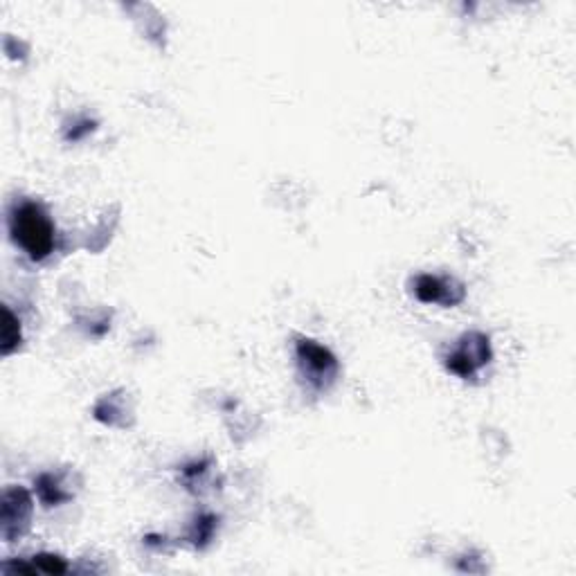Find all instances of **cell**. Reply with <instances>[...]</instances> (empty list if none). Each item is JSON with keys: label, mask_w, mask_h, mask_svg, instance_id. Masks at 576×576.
<instances>
[{"label": "cell", "mask_w": 576, "mask_h": 576, "mask_svg": "<svg viewBox=\"0 0 576 576\" xmlns=\"http://www.w3.org/2000/svg\"><path fill=\"white\" fill-rule=\"evenodd\" d=\"M32 513V498L25 489H7L3 495V511H0V522H3V536L12 540L21 536L27 527Z\"/></svg>", "instance_id": "cell-5"}, {"label": "cell", "mask_w": 576, "mask_h": 576, "mask_svg": "<svg viewBox=\"0 0 576 576\" xmlns=\"http://www.w3.org/2000/svg\"><path fill=\"white\" fill-rule=\"evenodd\" d=\"M414 295L426 304L455 306L464 300V286L448 277L419 275L417 279H414Z\"/></svg>", "instance_id": "cell-4"}, {"label": "cell", "mask_w": 576, "mask_h": 576, "mask_svg": "<svg viewBox=\"0 0 576 576\" xmlns=\"http://www.w3.org/2000/svg\"><path fill=\"white\" fill-rule=\"evenodd\" d=\"M14 241L34 261H43L54 250V225L39 203H21L9 219Z\"/></svg>", "instance_id": "cell-1"}, {"label": "cell", "mask_w": 576, "mask_h": 576, "mask_svg": "<svg viewBox=\"0 0 576 576\" xmlns=\"http://www.w3.org/2000/svg\"><path fill=\"white\" fill-rule=\"evenodd\" d=\"M36 484H39L36 489H39V495L45 504H59L70 498L68 493H63V486H59V480L54 475H43Z\"/></svg>", "instance_id": "cell-7"}, {"label": "cell", "mask_w": 576, "mask_h": 576, "mask_svg": "<svg viewBox=\"0 0 576 576\" xmlns=\"http://www.w3.org/2000/svg\"><path fill=\"white\" fill-rule=\"evenodd\" d=\"M34 567L39 572H45V574H63V572L68 570V565L63 563L59 556H50V554L34 556Z\"/></svg>", "instance_id": "cell-8"}, {"label": "cell", "mask_w": 576, "mask_h": 576, "mask_svg": "<svg viewBox=\"0 0 576 576\" xmlns=\"http://www.w3.org/2000/svg\"><path fill=\"white\" fill-rule=\"evenodd\" d=\"M18 345H21V327H18L16 315L5 306L3 309V354L9 356Z\"/></svg>", "instance_id": "cell-6"}, {"label": "cell", "mask_w": 576, "mask_h": 576, "mask_svg": "<svg viewBox=\"0 0 576 576\" xmlns=\"http://www.w3.org/2000/svg\"><path fill=\"white\" fill-rule=\"evenodd\" d=\"M491 360V345L489 338L484 333H466V336L459 340L457 349L446 358V367L450 372L468 378L473 376L477 369L484 367Z\"/></svg>", "instance_id": "cell-2"}, {"label": "cell", "mask_w": 576, "mask_h": 576, "mask_svg": "<svg viewBox=\"0 0 576 576\" xmlns=\"http://www.w3.org/2000/svg\"><path fill=\"white\" fill-rule=\"evenodd\" d=\"M297 360L304 369V374L309 376V381L315 385H324V381H331L336 376V356L331 354L327 347L318 345L313 340H300L297 342Z\"/></svg>", "instance_id": "cell-3"}]
</instances>
